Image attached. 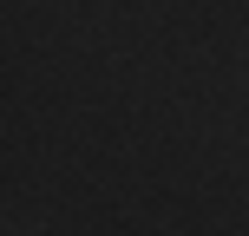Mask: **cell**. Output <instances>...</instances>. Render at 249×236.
I'll use <instances>...</instances> for the list:
<instances>
[]
</instances>
